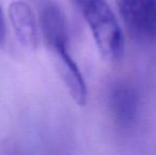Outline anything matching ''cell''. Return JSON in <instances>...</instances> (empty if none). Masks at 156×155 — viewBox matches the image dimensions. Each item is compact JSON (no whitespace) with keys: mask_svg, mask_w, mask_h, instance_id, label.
Masks as SVG:
<instances>
[{"mask_svg":"<svg viewBox=\"0 0 156 155\" xmlns=\"http://www.w3.org/2000/svg\"><path fill=\"white\" fill-rule=\"evenodd\" d=\"M111 106L114 116L120 123L129 124L137 115V96L129 87L118 86L111 95Z\"/></svg>","mask_w":156,"mask_h":155,"instance_id":"obj_6","label":"cell"},{"mask_svg":"<svg viewBox=\"0 0 156 155\" xmlns=\"http://www.w3.org/2000/svg\"><path fill=\"white\" fill-rule=\"evenodd\" d=\"M5 43V25H4V16L0 8V47Z\"/></svg>","mask_w":156,"mask_h":155,"instance_id":"obj_7","label":"cell"},{"mask_svg":"<svg viewBox=\"0 0 156 155\" xmlns=\"http://www.w3.org/2000/svg\"><path fill=\"white\" fill-rule=\"evenodd\" d=\"M93 34L99 53L107 62H118L124 52V37L106 0H76Z\"/></svg>","mask_w":156,"mask_h":155,"instance_id":"obj_1","label":"cell"},{"mask_svg":"<svg viewBox=\"0 0 156 155\" xmlns=\"http://www.w3.org/2000/svg\"><path fill=\"white\" fill-rule=\"evenodd\" d=\"M55 58L58 69L69 95L78 105L84 106L87 102V86L83 75L71 54L69 53L68 43H62L50 48Z\"/></svg>","mask_w":156,"mask_h":155,"instance_id":"obj_3","label":"cell"},{"mask_svg":"<svg viewBox=\"0 0 156 155\" xmlns=\"http://www.w3.org/2000/svg\"><path fill=\"white\" fill-rule=\"evenodd\" d=\"M125 27L136 38L156 34V0H115Z\"/></svg>","mask_w":156,"mask_h":155,"instance_id":"obj_2","label":"cell"},{"mask_svg":"<svg viewBox=\"0 0 156 155\" xmlns=\"http://www.w3.org/2000/svg\"><path fill=\"white\" fill-rule=\"evenodd\" d=\"M9 18L15 35L21 46L34 49L38 45V30L33 10L21 0L13 1L9 6Z\"/></svg>","mask_w":156,"mask_h":155,"instance_id":"obj_4","label":"cell"},{"mask_svg":"<svg viewBox=\"0 0 156 155\" xmlns=\"http://www.w3.org/2000/svg\"><path fill=\"white\" fill-rule=\"evenodd\" d=\"M41 32L49 48L61 43H68V30L63 11L54 3L44 9L41 17Z\"/></svg>","mask_w":156,"mask_h":155,"instance_id":"obj_5","label":"cell"}]
</instances>
